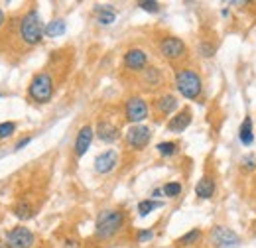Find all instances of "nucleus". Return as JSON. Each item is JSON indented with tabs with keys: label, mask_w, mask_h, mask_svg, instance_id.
I'll list each match as a JSON object with an SVG mask.
<instances>
[{
	"label": "nucleus",
	"mask_w": 256,
	"mask_h": 248,
	"mask_svg": "<svg viewBox=\"0 0 256 248\" xmlns=\"http://www.w3.org/2000/svg\"><path fill=\"white\" fill-rule=\"evenodd\" d=\"M32 207H30V203H18L16 207H14V215L18 218H30L32 217Z\"/></svg>",
	"instance_id": "obj_23"
},
{
	"label": "nucleus",
	"mask_w": 256,
	"mask_h": 248,
	"mask_svg": "<svg viewBox=\"0 0 256 248\" xmlns=\"http://www.w3.org/2000/svg\"><path fill=\"white\" fill-rule=\"evenodd\" d=\"M150 128L148 126H142V124H136L132 126L126 132V144L130 148H136V150H142L148 142H150Z\"/></svg>",
	"instance_id": "obj_8"
},
{
	"label": "nucleus",
	"mask_w": 256,
	"mask_h": 248,
	"mask_svg": "<svg viewBox=\"0 0 256 248\" xmlns=\"http://www.w3.org/2000/svg\"><path fill=\"white\" fill-rule=\"evenodd\" d=\"M186 44L180 40V38H164L160 42V54L170 60V62H176V60H182L186 56Z\"/></svg>",
	"instance_id": "obj_6"
},
{
	"label": "nucleus",
	"mask_w": 256,
	"mask_h": 248,
	"mask_svg": "<svg viewBox=\"0 0 256 248\" xmlns=\"http://www.w3.org/2000/svg\"><path fill=\"white\" fill-rule=\"evenodd\" d=\"M28 94L30 98L36 100V102H48L54 94V81L48 73H38L36 77L32 79L30 87H28Z\"/></svg>",
	"instance_id": "obj_4"
},
{
	"label": "nucleus",
	"mask_w": 256,
	"mask_h": 248,
	"mask_svg": "<svg viewBox=\"0 0 256 248\" xmlns=\"http://www.w3.org/2000/svg\"><path fill=\"white\" fill-rule=\"evenodd\" d=\"M190 124H192V112L186 108V110H182L180 114H176V116L168 122V128H170L172 132H184Z\"/></svg>",
	"instance_id": "obj_13"
},
{
	"label": "nucleus",
	"mask_w": 256,
	"mask_h": 248,
	"mask_svg": "<svg viewBox=\"0 0 256 248\" xmlns=\"http://www.w3.org/2000/svg\"><path fill=\"white\" fill-rule=\"evenodd\" d=\"M176 87L186 98H197L201 93V77L193 69H180L176 73Z\"/></svg>",
	"instance_id": "obj_3"
},
{
	"label": "nucleus",
	"mask_w": 256,
	"mask_h": 248,
	"mask_svg": "<svg viewBox=\"0 0 256 248\" xmlns=\"http://www.w3.org/2000/svg\"><path fill=\"white\" fill-rule=\"evenodd\" d=\"M244 166H248L246 170H254V168H256V160L252 158V156H248V160H244Z\"/></svg>",
	"instance_id": "obj_29"
},
{
	"label": "nucleus",
	"mask_w": 256,
	"mask_h": 248,
	"mask_svg": "<svg viewBox=\"0 0 256 248\" xmlns=\"http://www.w3.org/2000/svg\"><path fill=\"white\" fill-rule=\"evenodd\" d=\"M34 234L26 226H16L6 234V248H32Z\"/></svg>",
	"instance_id": "obj_5"
},
{
	"label": "nucleus",
	"mask_w": 256,
	"mask_h": 248,
	"mask_svg": "<svg viewBox=\"0 0 256 248\" xmlns=\"http://www.w3.org/2000/svg\"><path fill=\"white\" fill-rule=\"evenodd\" d=\"M213 193H215V182H213V178H209V176L201 178L197 187H195V195L199 199H211Z\"/></svg>",
	"instance_id": "obj_15"
},
{
	"label": "nucleus",
	"mask_w": 256,
	"mask_h": 248,
	"mask_svg": "<svg viewBox=\"0 0 256 248\" xmlns=\"http://www.w3.org/2000/svg\"><path fill=\"white\" fill-rule=\"evenodd\" d=\"M162 207L160 201H152V199H146V201H140L138 203V213H140V217H146V215H150L154 209H158Z\"/></svg>",
	"instance_id": "obj_21"
},
{
	"label": "nucleus",
	"mask_w": 256,
	"mask_h": 248,
	"mask_svg": "<svg viewBox=\"0 0 256 248\" xmlns=\"http://www.w3.org/2000/svg\"><path fill=\"white\" fill-rule=\"evenodd\" d=\"M96 14H98V24L100 26H108L116 20V14L110 6H104V8H96Z\"/></svg>",
	"instance_id": "obj_18"
},
{
	"label": "nucleus",
	"mask_w": 256,
	"mask_h": 248,
	"mask_svg": "<svg viewBox=\"0 0 256 248\" xmlns=\"http://www.w3.org/2000/svg\"><path fill=\"white\" fill-rule=\"evenodd\" d=\"M142 79H144V85H146V87L154 89V87H158L162 83V73L156 67H148V69H144Z\"/></svg>",
	"instance_id": "obj_17"
},
{
	"label": "nucleus",
	"mask_w": 256,
	"mask_h": 248,
	"mask_svg": "<svg viewBox=\"0 0 256 248\" xmlns=\"http://www.w3.org/2000/svg\"><path fill=\"white\" fill-rule=\"evenodd\" d=\"M116 162H118V154L114 150H106L95 158V170L98 174H108L116 168Z\"/></svg>",
	"instance_id": "obj_11"
},
{
	"label": "nucleus",
	"mask_w": 256,
	"mask_h": 248,
	"mask_svg": "<svg viewBox=\"0 0 256 248\" xmlns=\"http://www.w3.org/2000/svg\"><path fill=\"white\" fill-rule=\"evenodd\" d=\"M14 130H16V124L14 122H2L0 124V140H4V138H8V136H12V134H14Z\"/></svg>",
	"instance_id": "obj_26"
},
{
	"label": "nucleus",
	"mask_w": 256,
	"mask_h": 248,
	"mask_svg": "<svg viewBox=\"0 0 256 248\" xmlns=\"http://www.w3.org/2000/svg\"><path fill=\"white\" fill-rule=\"evenodd\" d=\"M152 236H154V230H150V228H144V230H140V232H138V240H140V242L150 240Z\"/></svg>",
	"instance_id": "obj_28"
},
{
	"label": "nucleus",
	"mask_w": 256,
	"mask_h": 248,
	"mask_svg": "<svg viewBox=\"0 0 256 248\" xmlns=\"http://www.w3.org/2000/svg\"><path fill=\"white\" fill-rule=\"evenodd\" d=\"M156 150H158L162 156H174L178 152V144H176V142H162V144L156 146Z\"/></svg>",
	"instance_id": "obj_25"
},
{
	"label": "nucleus",
	"mask_w": 256,
	"mask_h": 248,
	"mask_svg": "<svg viewBox=\"0 0 256 248\" xmlns=\"http://www.w3.org/2000/svg\"><path fill=\"white\" fill-rule=\"evenodd\" d=\"M91 142H93V128L91 126H83L79 130V134H77V140H75V156L81 158L89 150Z\"/></svg>",
	"instance_id": "obj_12"
},
{
	"label": "nucleus",
	"mask_w": 256,
	"mask_h": 248,
	"mask_svg": "<svg viewBox=\"0 0 256 248\" xmlns=\"http://www.w3.org/2000/svg\"><path fill=\"white\" fill-rule=\"evenodd\" d=\"M46 34L50 38H58V36H64L65 34V22L64 20H54L46 26Z\"/></svg>",
	"instance_id": "obj_20"
},
{
	"label": "nucleus",
	"mask_w": 256,
	"mask_h": 248,
	"mask_svg": "<svg viewBox=\"0 0 256 248\" xmlns=\"http://www.w3.org/2000/svg\"><path fill=\"white\" fill-rule=\"evenodd\" d=\"M46 34V26H42L40 14L36 10H30L22 22H20V38L28 44V46H38L42 42V36Z\"/></svg>",
	"instance_id": "obj_2"
},
{
	"label": "nucleus",
	"mask_w": 256,
	"mask_h": 248,
	"mask_svg": "<svg viewBox=\"0 0 256 248\" xmlns=\"http://www.w3.org/2000/svg\"><path fill=\"white\" fill-rule=\"evenodd\" d=\"M178 108V98L174 94H164L156 100V110L162 116H168L170 112H174Z\"/></svg>",
	"instance_id": "obj_14"
},
{
	"label": "nucleus",
	"mask_w": 256,
	"mask_h": 248,
	"mask_svg": "<svg viewBox=\"0 0 256 248\" xmlns=\"http://www.w3.org/2000/svg\"><path fill=\"white\" fill-rule=\"evenodd\" d=\"M138 6H140L142 10H146V12H152V14L160 12V4H158V2H154V0H144V2H138Z\"/></svg>",
	"instance_id": "obj_27"
},
{
	"label": "nucleus",
	"mask_w": 256,
	"mask_h": 248,
	"mask_svg": "<svg viewBox=\"0 0 256 248\" xmlns=\"http://www.w3.org/2000/svg\"><path fill=\"white\" fill-rule=\"evenodd\" d=\"M2 24H4V12L0 10V26H2Z\"/></svg>",
	"instance_id": "obj_32"
},
{
	"label": "nucleus",
	"mask_w": 256,
	"mask_h": 248,
	"mask_svg": "<svg viewBox=\"0 0 256 248\" xmlns=\"http://www.w3.org/2000/svg\"><path fill=\"white\" fill-rule=\"evenodd\" d=\"M122 222H124V213L122 211H104V213H100L98 218H96L95 226L96 238L106 240V238L114 236L120 230Z\"/></svg>",
	"instance_id": "obj_1"
},
{
	"label": "nucleus",
	"mask_w": 256,
	"mask_h": 248,
	"mask_svg": "<svg viewBox=\"0 0 256 248\" xmlns=\"http://www.w3.org/2000/svg\"><path fill=\"white\" fill-rule=\"evenodd\" d=\"M162 191H164L166 197H178V195L182 193V184H178V182H170V184L164 186Z\"/></svg>",
	"instance_id": "obj_24"
},
{
	"label": "nucleus",
	"mask_w": 256,
	"mask_h": 248,
	"mask_svg": "<svg viewBox=\"0 0 256 248\" xmlns=\"http://www.w3.org/2000/svg\"><path fill=\"white\" fill-rule=\"evenodd\" d=\"M96 136L102 140V142H114L118 138V128L110 122H98L96 126Z\"/></svg>",
	"instance_id": "obj_16"
},
{
	"label": "nucleus",
	"mask_w": 256,
	"mask_h": 248,
	"mask_svg": "<svg viewBox=\"0 0 256 248\" xmlns=\"http://www.w3.org/2000/svg\"><path fill=\"white\" fill-rule=\"evenodd\" d=\"M211 238L217 246L221 248H236L240 244V238L234 230L226 228V226H215L213 232H211Z\"/></svg>",
	"instance_id": "obj_7"
},
{
	"label": "nucleus",
	"mask_w": 256,
	"mask_h": 248,
	"mask_svg": "<svg viewBox=\"0 0 256 248\" xmlns=\"http://www.w3.org/2000/svg\"><path fill=\"white\" fill-rule=\"evenodd\" d=\"M124 65L130 71H142L148 65V56L142 50H136V48L128 50L126 54H124Z\"/></svg>",
	"instance_id": "obj_10"
},
{
	"label": "nucleus",
	"mask_w": 256,
	"mask_h": 248,
	"mask_svg": "<svg viewBox=\"0 0 256 248\" xmlns=\"http://www.w3.org/2000/svg\"><path fill=\"white\" fill-rule=\"evenodd\" d=\"M64 248H79V242L77 240H65Z\"/></svg>",
	"instance_id": "obj_30"
},
{
	"label": "nucleus",
	"mask_w": 256,
	"mask_h": 248,
	"mask_svg": "<svg viewBox=\"0 0 256 248\" xmlns=\"http://www.w3.org/2000/svg\"><path fill=\"white\" fill-rule=\"evenodd\" d=\"M252 140H254V136H252V120L246 116V120L240 126V142H242L244 146H250Z\"/></svg>",
	"instance_id": "obj_19"
},
{
	"label": "nucleus",
	"mask_w": 256,
	"mask_h": 248,
	"mask_svg": "<svg viewBox=\"0 0 256 248\" xmlns=\"http://www.w3.org/2000/svg\"><path fill=\"white\" fill-rule=\"evenodd\" d=\"M28 142H30V138H24L22 142H18V144H16V150H20V148H24V146H26Z\"/></svg>",
	"instance_id": "obj_31"
},
{
	"label": "nucleus",
	"mask_w": 256,
	"mask_h": 248,
	"mask_svg": "<svg viewBox=\"0 0 256 248\" xmlns=\"http://www.w3.org/2000/svg\"><path fill=\"white\" fill-rule=\"evenodd\" d=\"M148 116V104L140 96H132L126 102V120L128 122H140Z\"/></svg>",
	"instance_id": "obj_9"
},
{
	"label": "nucleus",
	"mask_w": 256,
	"mask_h": 248,
	"mask_svg": "<svg viewBox=\"0 0 256 248\" xmlns=\"http://www.w3.org/2000/svg\"><path fill=\"white\" fill-rule=\"evenodd\" d=\"M199 238H201V230H199V228H193V230H190L188 234H184V236L178 240V244H182V246H192Z\"/></svg>",
	"instance_id": "obj_22"
}]
</instances>
